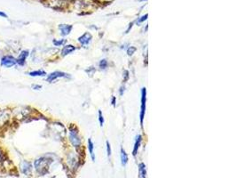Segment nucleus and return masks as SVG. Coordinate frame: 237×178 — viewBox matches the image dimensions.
I'll use <instances>...</instances> for the list:
<instances>
[{"mask_svg": "<svg viewBox=\"0 0 237 178\" xmlns=\"http://www.w3.org/2000/svg\"><path fill=\"white\" fill-rule=\"evenodd\" d=\"M69 140H70L72 145L75 147H79L81 144V139L78 135L77 131H75L73 129H70L69 133Z\"/></svg>", "mask_w": 237, "mask_h": 178, "instance_id": "nucleus-4", "label": "nucleus"}, {"mask_svg": "<svg viewBox=\"0 0 237 178\" xmlns=\"http://www.w3.org/2000/svg\"><path fill=\"white\" fill-rule=\"evenodd\" d=\"M17 63L16 59L11 55H6L1 59V65L6 68H11Z\"/></svg>", "mask_w": 237, "mask_h": 178, "instance_id": "nucleus-3", "label": "nucleus"}, {"mask_svg": "<svg viewBox=\"0 0 237 178\" xmlns=\"http://www.w3.org/2000/svg\"><path fill=\"white\" fill-rule=\"evenodd\" d=\"M93 149H94V145H93V143L92 139H88V150H89V152H90L91 157L92 160H95V157H94V153H93Z\"/></svg>", "mask_w": 237, "mask_h": 178, "instance_id": "nucleus-14", "label": "nucleus"}, {"mask_svg": "<svg viewBox=\"0 0 237 178\" xmlns=\"http://www.w3.org/2000/svg\"><path fill=\"white\" fill-rule=\"evenodd\" d=\"M32 88L35 89V90H39V89L42 88V86H40V85H33Z\"/></svg>", "mask_w": 237, "mask_h": 178, "instance_id": "nucleus-23", "label": "nucleus"}, {"mask_svg": "<svg viewBox=\"0 0 237 178\" xmlns=\"http://www.w3.org/2000/svg\"><path fill=\"white\" fill-rule=\"evenodd\" d=\"M29 52L28 51V50H23V51H21V53L20 54L19 57L16 59L17 63L19 64V65H20V66L24 65V64H25L26 59L29 56Z\"/></svg>", "mask_w": 237, "mask_h": 178, "instance_id": "nucleus-7", "label": "nucleus"}, {"mask_svg": "<svg viewBox=\"0 0 237 178\" xmlns=\"http://www.w3.org/2000/svg\"><path fill=\"white\" fill-rule=\"evenodd\" d=\"M124 77H125L124 81H126V80L129 78V72L127 71V70H125V71H124Z\"/></svg>", "mask_w": 237, "mask_h": 178, "instance_id": "nucleus-24", "label": "nucleus"}, {"mask_svg": "<svg viewBox=\"0 0 237 178\" xmlns=\"http://www.w3.org/2000/svg\"><path fill=\"white\" fill-rule=\"evenodd\" d=\"M67 77V74L64 73V72H61V71H54L51 73L50 75H48L47 77V81L48 82H53L55 79L57 78H60V77Z\"/></svg>", "mask_w": 237, "mask_h": 178, "instance_id": "nucleus-5", "label": "nucleus"}, {"mask_svg": "<svg viewBox=\"0 0 237 178\" xmlns=\"http://www.w3.org/2000/svg\"><path fill=\"white\" fill-rule=\"evenodd\" d=\"M99 121H100V125H101V127H103V125H104V118H103V115H102V112H101V110H99Z\"/></svg>", "mask_w": 237, "mask_h": 178, "instance_id": "nucleus-17", "label": "nucleus"}, {"mask_svg": "<svg viewBox=\"0 0 237 178\" xmlns=\"http://www.w3.org/2000/svg\"><path fill=\"white\" fill-rule=\"evenodd\" d=\"M146 102H147V89L143 87L141 90V125L143 127V120L146 111Z\"/></svg>", "mask_w": 237, "mask_h": 178, "instance_id": "nucleus-2", "label": "nucleus"}, {"mask_svg": "<svg viewBox=\"0 0 237 178\" xmlns=\"http://www.w3.org/2000/svg\"><path fill=\"white\" fill-rule=\"evenodd\" d=\"M128 155L127 153L125 152V151L123 149H121V162H122L123 166H125L128 162Z\"/></svg>", "mask_w": 237, "mask_h": 178, "instance_id": "nucleus-13", "label": "nucleus"}, {"mask_svg": "<svg viewBox=\"0 0 237 178\" xmlns=\"http://www.w3.org/2000/svg\"><path fill=\"white\" fill-rule=\"evenodd\" d=\"M48 160L49 159H45V158H40L35 161V167L38 170V172H39L40 174H45V168H47L48 165L50 164V162Z\"/></svg>", "mask_w": 237, "mask_h": 178, "instance_id": "nucleus-1", "label": "nucleus"}, {"mask_svg": "<svg viewBox=\"0 0 237 178\" xmlns=\"http://www.w3.org/2000/svg\"><path fill=\"white\" fill-rule=\"evenodd\" d=\"M72 25H66V24H60L59 26V29L61 32V35L62 36H67L69 35L70 31L72 30Z\"/></svg>", "mask_w": 237, "mask_h": 178, "instance_id": "nucleus-8", "label": "nucleus"}, {"mask_svg": "<svg viewBox=\"0 0 237 178\" xmlns=\"http://www.w3.org/2000/svg\"><path fill=\"white\" fill-rule=\"evenodd\" d=\"M20 168H21V172L23 173V174H25V175H29V173H30V170H31V165H30V163L29 162H28V161H23L22 163H21V165H20Z\"/></svg>", "mask_w": 237, "mask_h": 178, "instance_id": "nucleus-9", "label": "nucleus"}, {"mask_svg": "<svg viewBox=\"0 0 237 178\" xmlns=\"http://www.w3.org/2000/svg\"><path fill=\"white\" fill-rule=\"evenodd\" d=\"M141 141H142V136H141V134H138V135L136 136V141H135V143H134V148H133V152H132L133 156H136V154H137V152H138V150H139V148H140V146H141Z\"/></svg>", "mask_w": 237, "mask_h": 178, "instance_id": "nucleus-10", "label": "nucleus"}, {"mask_svg": "<svg viewBox=\"0 0 237 178\" xmlns=\"http://www.w3.org/2000/svg\"><path fill=\"white\" fill-rule=\"evenodd\" d=\"M0 16H2V17H7V14L5 13H3V12H0Z\"/></svg>", "mask_w": 237, "mask_h": 178, "instance_id": "nucleus-26", "label": "nucleus"}, {"mask_svg": "<svg viewBox=\"0 0 237 178\" xmlns=\"http://www.w3.org/2000/svg\"><path fill=\"white\" fill-rule=\"evenodd\" d=\"M106 144H107V152H108V156L110 157V156H111V146H110L109 142H107Z\"/></svg>", "mask_w": 237, "mask_h": 178, "instance_id": "nucleus-20", "label": "nucleus"}, {"mask_svg": "<svg viewBox=\"0 0 237 178\" xmlns=\"http://www.w3.org/2000/svg\"><path fill=\"white\" fill-rule=\"evenodd\" d=\"M139 172H140V178H146L147 170H146V165L144 163L139 164Z\"/></svg>", "mask_w": 237, "mask_h": 178, "instance_id": "nucleus-12", "label": "nucleus"}, {"mask_svg": "<svg viewBox=\"0 0 237 178\" xmlns=\"http://www.w3.org/2000/svg\"><path fill=\"white\" fill-rule=\"evenodd\" d=\"M65 42H66L65 39H61V40H56V39H54V40H53V44H54V45H56V46L61 45V44H64Z\"/></svg>", "mask_w": 237, "mask_h": 178, "instance_id": "nucleus-19", "label": "nucleus"}, {"mask_svg": "<svg viewBox=\"0 0 237 178\" xmlns=\"http://www.w3.org/2000/svg\"><path fill=\"white\" fill-rule=\"evenodd\" d=\"M123 91H124V87H121V90H120V95L123 96Z\"/></svg>", "mask_w": 237, "mask_h": 178, "instance_id": "nucleus-27", "label": "nucleus"}, {"mask_svg": "<svg viewBox=\"0 0 237 178\" xmlns=\"http://www.w3.org/2000/svg\"><path fill=\"white\" fill-rule=\"evenodd\" d=\"M100 68L101 69V70H106L107 68H108V62H107V60L106 59H103L101 60V62H100Z\"/></svg>", "mask_w": 237, "mask_h": 178, "instance_id": "nucleus-16", "label": "nucleus"}, {"mask_svg": "<svg viewBox=\"0 0 237 178\" xmlns=\"http://www.w3.org/2000/svg\"><path fill=\"white\" fill-rule=\"evenodd\" d=\"M136 50H137L136 47H134V46H130L128 49H127V54H128V55H132L135 52H136Z\"/></svg>", "mask_w": 237, "mask_h": 178, "instance_id": "nucleus-18", "label": "nucleus"}, {"mask_svg": "<svg viewBox=\"0 0 237 178\" xmlns=\"http://www.w3.org/2000/svg\"><path fill=\"white\" fill-rule=\"evenodd\" d=\"M46 73L44 70H35V71H31L29 72V76L31 77H42L45 76Z\"/></svg>", "mask_w": 237, "mask_h": 178, "instance_id": "nucleus-15", "label": "nucleus"}, {"mask_svg": "<svg viewBox=\"0 0 237 178\" xmlns=\"http://www.w3.org/2000/svg\"><path fill=\"white\" fill-rule=\"evenodd\" d=\"M92 35H91L90 33L86 32L83 35H82L81 37L78 38V41L82 44H83V45H86V44H90V42L92 41Z\"/></svg>", "mask_w": 237, "mask_h": 178, "instance_id": "nucleus-6", "label": "nucleus"}, {"mask_svg": "<svg viewBox=\"0 0 237 178\" xmlns=\"http://www.w3.org/2000/svg\"><path fill=\"white\" fill-rule=\"evenodd\" d=\"M147 18V14H145V15H143L142 17H141V19H139V21H138V23H141V22H143L144 21H146Z\"/></svg>", "mask_w": 237, "mask_h": 178, "instance_id": "nucleus-21", "label": "nucleus"}, {"mask_svg": "<svg viewBox=\"0 0 237 178\" xmlns=\"http://www.w3.org/2000/svg\"><path fill=\"white\" fill-rule=\"evenodd\" d=\"M75 50H76V47H75L74 45H72V44H68V45H65L64 47H63V49H62V51H61V54H62V56H65V55L70 54V53L75 51Z\"/></svg>", "mask_w": 237, "mask_h": 178, "instance_id": "nucleus-11", "label": "nucleus"}, {"mask_svg": "<svg viewBox=\"0 0 237 178\" xmlns=\"http://www.w3.org/2000/svg\"><path fill=\"white\" fill-rule=\"evenodd\" d=\"M94 71H95V69H94L93 67H90L88 70H86V72H87L88 74H90V75H92V72H94Z\"/></svg>", "mask_w": 237, "mask_h": 178, "instance_id": "nucleus-22", "label": "nucleus"}, {"mask_svg": "<svg viewBox=\"0 0 237 178\" xmlns=\"http://www.w3.org/2000/svg\"><path fill=\"white\" fill-rule=\"evenodd\" d=\"M112 104L115 106V96H113V98H112Z\"/></svg>", "mask_w": 237, "mask_h": 178, "instance_id": "nucleus-25", "label": "nucleus"}]
</instances>
